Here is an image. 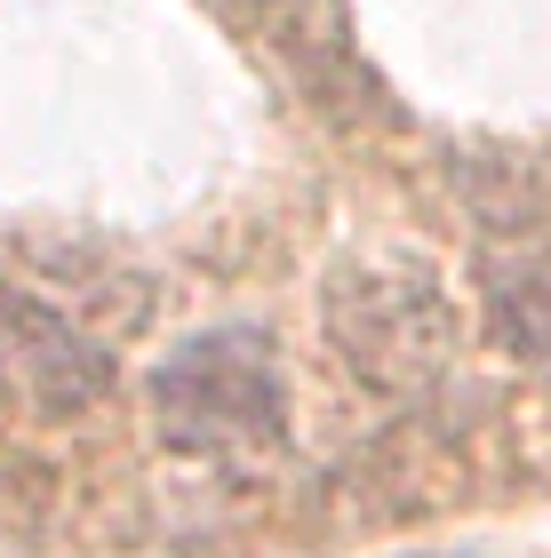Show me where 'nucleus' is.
Here are the masks:
<instances>
[{"instance_id": "f257e3e1", "label": "nucleus", "mask_w": 551, "mask_h": 558, "mask_svg": "<svg viewBox=\"0 0 551 558\" xmlns=\"http://www.w3.org/2000/svg\"><path fill=\"white\" fill-rule=\"evenodd\" d=\"M153 408H160V430L177 447L224 454V447H272L280 439L288 391H280V367H272L264 336L216 327V336H192L184 351L160 360Z\"/></svg>"}, {"instance_id": "f03ea898", "label": "nucleus", "mask_w": 551, "mask_h": 558, "mask_svg": "<svg viewBox=\"0 0 551 558\" xmlns=\"http://www.w3.org/2000/svg\"><path fill=\"white\" fill-rule=\"evenodd\" d=\"M336 295H352V303H368L375 312V327L368 319H336V336H344V351H352V367L360 375H375V384H423L440 360H447V319H440V295L432 288H392V279H375V288H336Z\"/></svg>"}, {"instance_id": "7ed1b4c3", "label": "nucleus", "mask_w": 551, "mask_h": 558, "mask_svg": "<svg viewBox=\"0 0 551 558\" xmlns=\"http://www.w3.org/2000/svg\"><path fill=\"white\" fill-rule=\"evenodd\" d=\"M0 343H9L0 360H16L24 391H33L40 408H88V399H105V360H96L64 319H48L40 303H24V295L0 303Z\"/></svg>"}, {"instance_id": "20e7f679", "label": "nucleus", "mask_w": 551, "mask_h": 558, "mask_svg": "<svg viewBox=\"0 0 551 558\" xmlns=\"http://www.w3.org/2000/svg\"><path fill=\"white\" fill-rule=\"evenodd\" d=\"M488 303H495L504 343L528 367L551 375V232H528V240L495 247L488 256Z\"/></svg>"}]
</instances>
